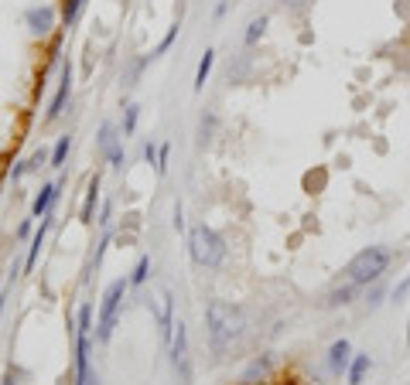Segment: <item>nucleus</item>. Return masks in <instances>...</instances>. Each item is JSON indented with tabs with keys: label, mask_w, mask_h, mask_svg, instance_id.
<instances>
[{
	"label": "nucleus",
	"mask_w": 410,
	"mask_h": 385,
	"mask_svg": "<svg viewBox=\"0 0 410 385\" xmlns=\"http://www.w3.org/2000/svg\"><path fill=\"white\" fill-rule=\"evenodd\" d=\"M205 334L216 354H226L236 348L243 334H246V314L243 307L229 304V300H209L205 304Z\"/></svg>",
	"instance_id": "1"
},
{
	"label": "nucleus",
	"mask_w": 410,
	"mask_h": 385,
	"mask_svg": "<svg viewBox=\"0 0 410 385\" xmlns=\"http://www.w3.org/2000/svg\"><path fill=\"white\" fill-rule=\"evenodd\" d=\"M189 252H191V262L195 266H202V270H219L226 256H229V246H226V239H222L219 232L212 229V225H191L189 232Z\"/></svg>",
	"instance_id": "2"
},
{
	"label": "nucleus",
	"mask_w": 410,
	"mask_h": 385,
	"mask_svg": "<svg viewBox=\"0 0 410 385\" xmlns=\"http://www.w3.org/2000/svg\"><path fill=\"white\" fill-rule=\"evenodd\" d=\"M390 262H394V252L386 246H366L359 249L346 266V277L356 283V287H369V283H379L383 273L390 270Z\"/></svg>",
	"instance_id": "3"
},
{
	"label": "nucleus",
	"mask_w": 410,
	"mask_h": 385,
	"mask_svg": "<svg viewBox=\"0 0 410 385\" xmlns=\"http://www.w3.org/2000/svg\"><path fill=\"white\" fill-rule=\"evenodd\" d=\"M93 307L82 304L76 314V385H96L93 375Z\"/></svg>",
	"instance_id": "4"
},
{
	"label": "nucleus",
	"mask_w": 410,
	"mask_h": 385,
	"mask_svg": "<svg viewBox=\"0 0 410 385\" xmlns=\"http://www.w3.org/2000/svg\"><path fill=\"white\" fill-rule=\"evenodd\" d=\"M126 290H130V277H120V279H113L110 287H106V293H103L99 314H96V331H93V338L99 344H106L113 338V327L120 321V307H124Z\"/></svg>",
	"instance_id": "5"
},
{
	"label": "nucleus",
	"mask_w": 410,
	"mask_h": 385,
	"mask_svg": "<svg viewBox=\"0 0 410 385\" xmlns=\"http://www.w3.org/2000/svg\"><path fill=\"white\" fill-rule=\"evenodd\" d=\"M59 14L62 11H55V4H34L24 11V28L31 31V38H48L59 24Z\"/></svg>",
	"instance_id": "6"
},
{
	"label": "nucleus",
	"mask_w": 410,
	"mask_h": 385,
	"mask_svg": "<svg viewBox=\"0 0 410 385\" xmlns=\"http://www.w3.org/2000/svg\"><path fill=\"white\" fill-rule=\"evenodd\" d=\"M96 143H99V154L106 157V164H110L113 170H124V164H126L124 137H116V126H113L110 120L99 126V137H96Z\"/></svg>",
	"instance_id": "7"
},
{
	"label": "nucleus",
	"mask_w": 410,
	"mask_h": 385,
	"mask_svg": "<svg viewBox=\"0 0 410 385\" xmlns=\"http://www.w3.org/2000/svg\"><path fill=\"white\" fill-rule=\"evenodd\" d=\"M171 365L178 371L181 382H189V327L185 321H174V331H171Z\"/></svg>",
	"instance_id": "8"
},
{
	"label": "nucleus",
	"mask_w": 410,
	"mask_h": 385,
	"mask_svg": "<svg viewBox=\"0 0 410 385\" xmlns=\"http://www.w3.org/2000/svg\"><path fill=\"white\" fill-rule=\"evenodd\" d=\"M72 99V62H62V72H59V89H55V99L45 113V123H55L65 116V106Z\"/></svg>",
	"instance_id": "9"
},
{
	"label": "nucleus",
	"mask_w": 410,
	"mask_h": 385,
	"mask_svg": "<svg viewBox=\"0 0 410 385\" xmlns=\"http://www.w3.org/2000/svg\"><path fill=\"white\" fill-rule=\"evenodd\" d=\"M349 365H352V344H349L346 338H339V341H331V348H329V371L331 375H346Z\"/></svg>",
	"instance_id": "10"
},
{
	"label": "nucleus",
	"mask_w": 410,
	"mask_h": 385,
	"mask_svg": "<svg viewBox=\"0 0 410 385\" xmlns=\"http://www.w3.org/2000/svg\"><path fill=\"white\" fill-rule=\"evenodd\" d=\"M59 191H62V185H59V181H48V185H41V191H38V195H34V201H31V218L51 215V208H55V201H59Z\"/></svg>",
	"instance_id": "11"
},
{
	"label": "nucleus",
	"mask_w": 410,
	"mask_h": 385,
	"mask_svg": "<svg viewBox=\"0 0 410 385\" xmlns=\"http://www.w3.org/2000/svg\"><path fill=\"white\" fill-rule=\"evenodd\" d=\"M270 369H274V354L264 351L260 358H253L250 365H246V371L239 375V385H260L270 375Z\"/></svg>",
	"instance_id": "12"
},
{
	"label": "nucleus",
	"mask_w": 410,
	"mask_h": 385,
	"mask_svg": "<svg viewBox=\"0 0 410 385\" xmlns=\"http://www.w3.org/2000/svg\"><path fill=\"white\" fill-rule=\"evenodd\" d=\"M48 229H51V215H45V218H41V225L34 229V235H31V246H28V260H24V270H31L34 262H38V252H41V246H45V235H48Z\"/></svg>",
	"instance_id": "13"
},
{
	"label": "nucleus",
	"mask_w": 410,
	"mask_h": 385,
	"mask_svg": "<svg viewBox=\"0 0 410 385\" xmlns=\"http://www.w3.org/2000/svg\"><path fill=\"white\" fill-rule=\"evenodd\" d=\"M171 293H161L158 297V327H161V338L171 341V331H174V321H171Z\"/></svg>",
	"instance_id": "14"
},
{
	"label": "nucleus",
	"mask_w": 410,
	"mask_h": 385,
	"mask_svg": "<svg viewBox=\"0 0 410 385\" xmlns=\"http://www.w3.org/2000/svg\"><path fill=\"white\" fill-rule=\"evenodd\" d=\"M369 369H373V358H369V354H352V365H349V371H346L349 385H363Z\"/></svg>",
	"instance_id": "15"
},
{
	"label": "nucleus",
	"mask_w": 410,
	"mask_h": 385,
	"mask_svg": "<svg viewBox=\"0 0 410 385\" xmlns=\"http://www.w3.org/2000/svg\"><path fill=\"white\" fill-rule=\"evenodd\" d=\"M212 65H216V51L212 48H205V55L199 58V68H195V82H191V89L195 93H202L205 82H209V76H212Z\"/></svg>",
	"instance_id": "16"
},
{
	"label": "nucleus",
	"mask_w": 410,
	"mask_h": 385,
	"mask_svg": "<svg viewBox=\"0 0 410 385\" xmlns=\"http://www.w3.org/2000/svg\"><path fill=\"white\" fill-rule=\"evenodd\" d=\"M69 150H72V137H69V133H62V137L55 140V147H51V160H48V164H51L55 170H62L65 160H69Z\"/></svg>",
	"instance_id": "17"
},
{
	"label": "nucleus",
	"mask_w": 410,
	"mask_h": 385,
	"mask_svg": "<svg viewBox=\"0 0 410 385\" xmlns=\"http://www.w3.org/2000/svg\"><path fill=\"white\" fill-rule=\"evenodd\" d=\"M96 201H99V178L89 181L86 188V201H82V222H96Z\"/></svg>",
	"instance_id": "18"
},
{
	"label": "nucleus",
	"mask_w": 410,
	"mask_h": 385,
	"mask_svg": "<svg viewBox=\"0 0 410 385\" xmlns=\"http://www.w3.org/2000/svg\"><path fill=\"white\" fill-rule=\"evenodd\" d=\"M356 300V283L349 279V283H342V287H335V290L329 293V307H346V304H352Z\"/></svg>",
	"instance_id": "19"
},
{
	"label": "nucleus",
	"mask_w": 410,
	"mask_h": 385,
	"mask_svg": "<svg viewBox=\"0 0 410 385\" xmlns=\"http://www.w3.org/2000/svg\"><path fill=\"white\" fill-rule=\"evenodd\" d=\"M137 120H141V106H137V103H126V106H124V120H120V137H134Z\"/></svg>",
	"instance_id": "20"
},
{
	"label": "nucleus",
	"mask_w": 410,
	"mask_h": 385,
	"mask_svg": "<svg viewBox=\"0 0 410 385\" xmlns=\"http://www.w3.org/2000/svg\"><path fill=\"white\" fill-rule=\"evenodd\" d=\"M264 34H267V17L260 14V17H253L250 24H246V34H243V45L253 48L256 41H260V38H264Z\"/></svg>",
	"instance_id": "21"
},
{
	"label": "nucleus",
	"mask_w": 410,
	"mask_h": 385,
	"mask_svg": "<svg viewBox=\"0 0 410 385\" xmlns=\"http://www.w3.org/2000/svg\"><path fill=\"white\" fill-rule=\"evenodd\" d=\"M151 58H154V55H141L137 62H130V68L124 72V86H137V78H141V72L151 65Z\"/></svg>",
	"instance_id": "22"
},
{
	"label": "nucleus",
	"mask_w": 410,
	"mask_h": 385,
	"mask_svg": "<svg viewBox=\"0 0 410 385\" xmlns=\"http://www.w3.org/2000/svg\"><path fill=\"white\" fill-rule=\"evenodd\" d=\"M147 277H151V256H141V260H137V266H134V273H130V287H141V283H147Z\"/></svg>",
	"instance_id": "23"
},
{
	"label": "nucleus",
	"mask_w": 410,
	"mask_h": 385,
	"mask_svg": "<svg viewBox=\"0 0 410 385\" xmlns=\"http://www.w3.org/2000/svg\"><path fill=\"white\" fill-rule=\"evenodd\" d=\"M82 7H86V0H62V21L65 24H76L82 14Z\"/></svg>",
	"instance_id": "24"
},
{
	"label": "nucleus",
	"mask_w": 410,
	"mask_h": 385,
	"mask_svg": "<svg viewBox=\"0 0 410 385\" xmlns=\"http://www.w3.org/2000/svg\"><path fill=\"white\" fill-rule=\"evenodd\" d=\"M106 246H110V232H103V239H99V246H96V256H93V262H89V273L99 270V262H103V256H106Z\"/></svg>",
	"instance_id": "25"
},
{
	"label": "nucleus",
	"mask_w": 410,
	"mask_h": 385,
	"mask_svg": "<svg viewBox=\"0 0 410 385\" xmlns=\"http://www.w3.org/2000/svg\"><path fill=\"white\" fill-rule=\"evenodd\" d=\"M178 31H181V28H178V24H171V28H168V34H164V38H161L158 51H154V58H158V55H164V51H168V48L174 45V38H178Z\"/></svg>",
	"instance_id": "26"
},
{
	"label": "nucleus",
	"mask_w": 410,
	"mask_h": 385,
	"mask_svg": "<svg viewBox=\"0 0 410 385\" xmlns=\"http://www.w3.org/2000/svg\"><path fill=\"white\" fill-rule=\"evenodd\" d=\"M407 293H410V273L394 287V300H396V304H400V300H407Z\"/></svg>",
	"instance_id": "27"
},
{
	"label": "nucleus",
	"mask_w": 410,
	"mask_h": 385,
	"mask_svg": "<svg viewBox=\"0 0 410 385\" xmlns=\"http://www.w3.org/2000/svg\"><path fill=\"white\" fill-rule=\"evenodd\" d=\"M168 157H171V147H168V143H161V154H158V174H164V170H168Z\"/></svg>",
	"instance_id": "28"
},
{
	"label": "nucleus",
	"mask_w": 410,
	"mask_h": 385,
	"mask_svg": "<svg viewBox=\"0 0 410 385\" xmlns=\"http://www.w3.org/2000/svg\"><path fill=\"white\" fill-rule=\"evenodd\" d=\"M31 235H34V222H31V218H24V222L17 225V239L24 242V239H31Z\"/></svg>",
	"instance_id": "29"
},
{
	"label": "nucleus",
	"mask_w": 410,
	"mask_h": 385,
	"mask_svg": "<svg viewBox=\"0 0 410 385\" xmlns=\"http://www.w3.org/2000/svg\"><path fill=\"white\" fill-rule=\"evenodd\" d=\"M158 154H161V147H154V143H144V160H147V164H154V168H158Z\"/></svg>",
	"instance_id": "30"
},
{
	"label": "nucleus",
	"mask_w": 410,
	"mask_h": 385,
	"mask_svg": "<svg viewBox=\"0 0 410 385\" xmlns=\"http://www.w3.org/2000/svg\"><path fill=\"white\" fill-rule=\"evenodd\" d=\"M174 229H185V218H181V205H174Z\"/></svg>",
	"instance_id": "31"
},
{
	"label": "nucleus",
	"mask_w": 410,
	"mask_h": 385,
	"mask_svg": "<svg viewBox=\"0 0 410 385\" xmlns=\"http://www.w3.org/2000/svg\"><path fill=\"white\" fill-rule=\"evenodd\" d=\"M277 4H284L287 11H301L304 7V0H277Z\"/></svg>",
	"instance_id": "32"
},
{
	"label": "nucleus",
	"mask_w": 410,
	"mask_h": 385,
	"mask_svg": "<svg viewBox=\"0 0 410 385\" xmlns=\"http://www.w3.org/2000/svg\"><path fill=\"white\" fill-rule=\"evenodd\" d=\"M226 11H229V4H226V0H219V4H216V17H222Z\"/></svg>",
	"instance_id": "33"
},
{
	"label": "nucleus",
	"mask_w": 410,
	"mask_h": 385,
	"mask_svg": "<svg viewBox=\"0 0 410 385\" xmlns=\"http://www.w3.org/2000/svg\"><path fill=\"white\" fill-rule=\"evenodd\" d=\"M0 385H17V382H14V371H7V375L0 379Z\"/></svg>",
	"instance_id": "34"
},
{
	"label": "nucleus",
	"mask_w": 410,
	"mask_h": 385,
	"mask_svg": "<svg viewBox=\"0 0 410 385\" xmlns=\"http://www.w3.org/2000/svg\"><path fill=\"white\" fill-rule=\"evenodd\" d=\"M4 300H7V293H0V314H4Z\"/></svg>",
	"instance_id": "35"
},
{
	"label": "nucleus",
	"mask_w": 410,
	"mask_h": 385,
	"mask_svg": "<svg viewBox=\"0 0 410 385\" xmlns=\"http://www.w3.org/2000/svg\"><path fill=\"white\" fill-rule=\"evenodd\" d=\"M407 344H410V324H407Z\"/></svg>",
	"instance_id": "36"
}]
</instances>
